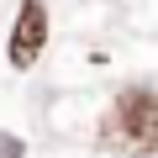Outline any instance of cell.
I'll return each instance as SVG.
<instances>
[{
  "instance_id": "1",
  "label": "cell",
  "mask_w": 158,
  "mask_h": 158,
  "mask_svg": "<svg viewBox=\"0 0 158 158\" xmlns=\"http://www.w3.org/2000/svg\"><path fill=\"white\" fill-rule=\"evenodd\" d=\"M100 142L116 153H158V90L127 85L100 121Z\"/></svg>"
},
{
  "instance_id": "2",
  "label": "cell",
  "mask_w": 158,
  "mask_h": 158,
  "mask_svg": "<svg viewBox=\"0 0 158 158\" xmlns=\"http://www.w3.org/2000/svg\"><path fill=\"white\" fill-rule=\"evenodd\" d=\"M48 48V0H21L16 11V32H11V63L32 69Z\"/></svg>"
},
{
  "instance_id": "3",
  "label": "cell",
  "mask_w": 158,
  "mask_h": 158,
  "mask_svg": "<svg viewBox=\"0 0 158 158\" xmlns=\"http://www.w3.org/2000/svg\"><path fill=\"white\" fill-rule=\"evenodd\" d=\"M0 158H27V142L16 132H0Z\"/></svg>"
}]
</instances>
